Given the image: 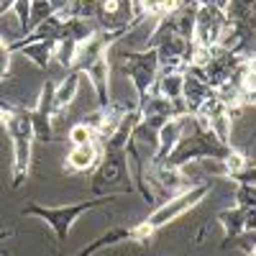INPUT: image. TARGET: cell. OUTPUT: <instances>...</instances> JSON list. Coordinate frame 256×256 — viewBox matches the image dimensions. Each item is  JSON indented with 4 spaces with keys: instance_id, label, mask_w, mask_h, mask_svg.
I'll list each match as a JSON object with an SVG mask.
<instances>
[{
    "instance_id": "cell-1",
    "label": "cell",
    "mask_w": 256,
    "mask_h": 256,
    "mask_svg": "<svg viewBox=\"0 0 256 256\" xmlns=\"http://www.w3.org/2000/svg\"><path fill=\"white\" fill-rule=\"evenodd\" d=\"M210 190H212L210 182H200V184H195V187H184L182 192L172 195L166 202L156 205L152 216H146L138 226L128 228V238H131V241H138V244H146L159 228L169 226L172 220H177L180 216L190 212L198 202H202V200L208 198V192H210Z\"/></svg>"
},
{
    "instance_id": "cell-4",
    "label": "cell",
    "mask_w": 256,
    "mask_h": 256,
    "mask_svg": "<svg viewBox=\"0 0 256 256\" xmlns=\"http://www.w3.org/2000/svg\"><path fill=\"white\" fill-rule=\"evenodd\" d=\"M212 95H216V92H212L208 84H205V80H200V77H195L192 72L182 70V100H184L187 113H198L200 105L208 98H212Z\"/></svg>"
},
{
    "instance_id": "cell-2",
    "label": "cell",
    "mask_w": 256,
    "mask_h": 256,
    "mask_svg": "<svg viewBox=\"0 0 256 256\" xmlns=\"http://www.w3.org/2000/svg\"><path fill=\"white\" fill-rule=\"evenodd\" d=\"M108 200H113L110 195L108 198H95V200H88V202H80V205H70V208H62V210H41V208H31L34 212H38L41 218H46L49 223H52V228H54V233H56V238H67V230H70V226L77 220V216H82V212H88V210H92V208H98V205H102V202H108Z\"/></svg>"
},
{
    "instance_id": "cell-7",
    "label": "cell",
    "mask_w": 256,
    "mask_h": 256,
    "mask_svg": "<svg viewBox=\"0 0 256 256\" xmlns=\"http://www.w3.org/2000/svg\"><path fill=\"white\" fill-rule=\"evenodd\" d=\"M74 90H77V74H70L67 82H64L56 92V105H70L72 98H74Z\"/></svg>"
},
{
    "instance_id": "cell-3",
    "label": "cell",
    "mask_w": 256,
    "mask_h": 256,
    "mask_svg": "<svg viewBox=\"0 0 256 256\" xmlns=\"http://www.w3.org/2000/svg\"><path fill=\"white\" fill-rule=\"evenodd\" d=\"M128 174V154L126 148H108L105 152L102 164L98 166V174H95V192H100L102 187L116 184Z\"/></svg>"
},
{
    "instance_id": "cell-5",
    "label": "cell",
    "mask_w": 256,
    "mask_h": 256,
    "mask_svg": "<svg viewBox=\"0 0 256 256\" xmlns=\"http://www.w3.org/2000/svg\"><path fill=\"white\" fill-rule=\"evenodd\" d=\"M216 220L223 226L228 241H230V238H238L241 233H244V210H241L238 205L230 208V210H220L218 216H216Z\"/></svg>"
},
{
    "instance_id": "cell-8",
    "label": "cell",
    "mask_w": 256,
    "mask_h": 256,
    "mask_svg": "<svg viewBox=\"0 0 256 256\" xmlns=\"http://www.w3.org/2000/svg\"><path fill=\"white\" fill-rule=\"evenodd\" d=\"M95 131H92V128L90 126H77L74 128V131H72V141H74V146H82V144H92V136Z\"/></svg>"
},
{
    "instance_id": "cell-6",
    "label": "cell",
    "mask_w": 256,
    "mask_h": 256,
    "mask_svg": "<svg viewBox=\"0 0 256 256\" xmlns=\"http://www.w3.org/2000/svg\"><path fill=\"white\" fill-rule=\"evenodd\" d=\"M98 159V144H82V146H74V152L70 154V166L77 169V172H82V169L92 166Z\"/></svg>"
}]
</instances>
